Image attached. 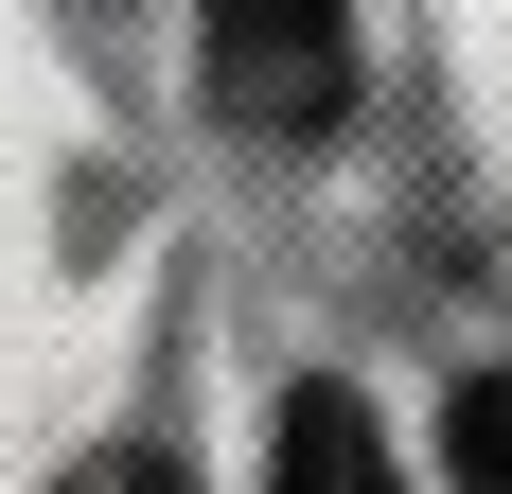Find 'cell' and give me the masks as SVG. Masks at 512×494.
<instances>
[{
	"instance_id": "cell-2",
	"label": "cell",
	"mask_w": 512,
	"mask_h": 494,
	"mask_svg": "<svg viewBox=\"0 0 512 494\" xmlns=\"http://www.w3.org/2000/svg\"><path fill=\"white\" fill-rule=\"evenodd\" d=\"M265 494H407V477H389V442H371L354 389H301L283 442H265Z\"/></svg>"
},
{
	"instance_id": "cell-3",
	"label": "cell",
	"mask_w": 512,
	"mask_h": 494,
	"mask_svg": "<svg viewBox=\"0 0 512 494\" xmlns=\"http://www.w3.org/2000/svg\"><path fill=\"white\" fill-rule=\"evenodd\" d=\"M442 494H512V371H460V406H442Z\"/></svg>"
},
{
	"instance_id": "cell-4",
	"label": "cell",
	"mask_w": 512,
	"mask_h": 494,
	"mask_svg": "<svg viewBox=\"0 0 512 494\" xmlns=\"http://www.w3.org/2000/svg\"><path fill=\"white\" fill-rule=\"evenodd\" d=\"M53 494H195V477H177V459H159V442H106V459H71V477H53Z\"/></svg>"
},
{
	"instance_id": "cell-1",
	"label": "cell",
	"mask_w": 512,
	"mask_h": 494,
	"mask_svg": "<svg viewBox=\"0 0 512 494\" xmlns=\"http://www.w3.org/2000/svg\"><path fill=\"white\" fill-rule=\"evenodd\" d=\"M336 18L354 0H212V89L248 106V124H336V89H354Z\"/></svg>"
}]
</instances>
